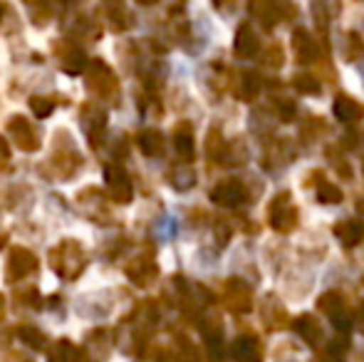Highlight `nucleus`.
<instances>
[{"mask_svg":"<svg viewBox=\"0 0 364 362\" xmlns=\"http://www.w3.org/2000/svg\"><path fill=\"white\" fill-rule=\"evenodd\" d=\"M357 323H360V325H362V330H364V303H362L360 313H357Z\"/></svg>","mask_w":364,"mask_h":362,"instance_id":"nucleus-41","label":"nucleus"},{"mask_svg":"<svg viewBox=\"0 0 364 362\" xmlns=\"http://www.w3.org/2000/svg\"><path fill=\"white\" fill-rule=\"evenodd\" d=\"M327 159L335 161V164H337L335 169L340 171V176H345V179H350V176H352V169H347V161L342 159V156L337 154V151H330V149H327Z\"/></svg>","mask_w":364,"mask_h":362,"instance_id":"nucleus-37","label":"nucleus"},{"mask_svg":"<svg viewBox=\"0 0 364 362\" xmlns=\"http://www.w3.org/2000/svg\"><path fill=\"white\" fill-rule=\"evenodd\" d=\"M35 271H38V256H35L33 251H28V248H23V246L10 251L8 266H5V280H8V283H20V280H25Z\"/></svg>","mask_w":364,"mask_h":362,"instance_id":"nucleus-6","label":"nucleus"},{"mask_svg":"<svg viewBox=\"0 0 364 362\" xmlns=\"http://www.w3.org/2000/svg\"><path fill=\"white\" fill-rule=\"evenodd\" d=\"M8 340H10L8 330H0V348H5V345H8Z\"/></svg>","mask_w":364,"mask_h":362,"instance_id":"nucleus-40","label":"nucleus"},{"mask_svg":"<svg viewBox=\"0 0 364 362\" xmlns=\"http://www.w3.org/2000/svg\"><path fill=\"white\" fill-rule=\"evenodd\" d=\"M260 318H263V323L268 325L270 330H280L290 323L288 313H285V308L280 305V300L275 298V295H265L263 308H260Z\"/></svg>","mask_w":364,"mask_h":362,"instance_id":"nucleus-15","label":"nucleus"},{"mask_svg":"<svg viewBox=\"0 0 364 362\" xmlns=\"http://www.w3.org/2000/svg\"><path fill=\"white\" fill-rule=\"evenodd\" d=\"M82 124H85L87 139L92 147H100L102 134H105V124H107V115L102 110H97L95 105H85L82 107Z\"/></svg>","mask_w":364,"mask_h":362,"instance_id":"nucleus-12","label":"nucleus"},{"mask_svg":"<svg viewBox=\"0 0 364 362\" xmlns=\"http://www.w3.org/2000/svg\"><path fill=\"white\" fill-rule=\"evenodd\" d=\"M127 278H129L134 285H139V288L151 285L154 280L159 278V268H156V263H154V258L151 256L134 258V261L127 266Z\"/></svg>","mask_w":364,"mask_h":362,"instance_id":"nucleus-11","label":"nucleus"},{"mask_svg":"<svg viewBox=\"0 0 364 362\" xmlns=\"http://www.w3.org/2000/svg\"><path fill=\"white\" fill-rule=\"evenodd\" d=\"M208 196H211V201L218 203V206L235 208L245 201V186L238 179H223L208 191Z\"/></svg>","mask_w":364,"mask_h":362,"instance_id":"nucleus-10","label":"nucleus"},{"mask_svg":"<svg viewBox=\"0 0 364 362\" xmlns=\"http://www.w3.org/2000/svg\"><path fill=\"white\" fill-rule=\"evenodd\" d=\"M275 112H278V117H280V122H290L292 117H295V112H297V107H295V102L292 100H275V107H273Z\"/></svg>","mask_w":364,"mask_h":362,"instance_id":"nucleus-34","label":"nucleus"},{"mask_svg":"<svg viewBox=\"0 0 364 362\" xmlns=\"http://www.w3.org/2000/svg\"><path fill=\"white\" fill-rule=\"evenodd\" d=\"M335 117L340 122H345V124H355V122H360L362 117H364V107L355 100V97L337 95V100H335Z\"/></svg>","mask_w":364,"mask_h":362,"instance_id":"nucleus-17","label":"nucleus"},{"mask_svg":"<svg viewBox=\"0 0 364 362\" xmlns=\"http://www.w3.org/2000/svg\"><path fill=\"white\" fill-rule=\"evenodd\" d=\"M156 318H159L156 305H154L151 300L141 303L139 308L134 310V315H132V318L127 320V325H124V330L129 333V335H127V353H136V350L144 348L149 335L154 333Z\"/></svg>","mask_w":364,"mask_h":362,"instance_id":"nucleus-2","label":"nucleus"},{"mask_svg":"<svg viewBox=\"0 0 364 362\" xmlns=\"http://www.w3.org/2000/svg\"><path fill=\"white\" fill-rule=\"evenodd\" d=\"M48 362H80V348H77L73 340H58L50 348Z\"/></svg>","mask_w":364,"mask_h":362,"instance_id":"nucleus-25","label":"nucleus"},{"mask_svg":"<svg viewBox=\"0 0 364 362\" xmlns=\"http://www.w3.org/2000/svg\"><path fill=\"white\" fill-rule=\"evenodd\" d=\"M260 48V40L255 35V30L248 23H243L235 33V55L238 58H253Z\"/></svg>","mask_w":364,"mask_h":362,"instance_id":"nucleus-21","label":"nucleus"},{"mask_svg":"<svg viewBox=\"0 0 364 362\" xmlns=\"http://www.w3.org/2000/svg\"><path fill=\"white\" fill-rule=\"evenodd\" d=\"M168 181H171V186L176 188V191H188V188L196 183V171L188 164H178L168 171Z\"/></svg>","mask_w":364,"mask_h":362,"instance_id":"nucleus-26","label":"nucleus"},{"mask_svg":"<svg viewBox=\"0 0 364 362\" xmlns=\"http://www.w3.org/2000/svg\"><path fill=\"white\" fill-rule=\"evenodd\" d=\"M292 85H295V90L302 92V95H320V82H317L312 75H297V78L292 80Z\"/></svg>","mask_w":364,"mask_h":362,"instance_id":"nucleus-33","label":"nucleus"},{"mask_svg":"<svg viewBox=\"0 0 364 362\" xmlns=\"http://www.w3.org/2000/svg\"><path fill=\"white\" fill-rule=\"evenodd\" d=\"M8 159H10V147H8V142L0 137V169H5Z\"/></svg>","mask_w":364,"mask_h":362,"instance_id":"nucleus-38","label":"nucleus"},{"mask_svg":"<svg viewBox=\"0 0 364 362\" xmlns=\"http://www.w3.org/2000/svg\"><path fill=\"white\" fill-rule=\"evenodd\" d=\"M3 362H30V360H28V358H23V355H18V353H10Z\"/></svg>","mask_w":364,"mask_h":362,"instance_id":"nucleus-39","label":"nucleus"},{"mask_svg":"<svg viewBox=\"0 0 364 362\" xmlns=\"http://www.w3.org/2000/svg\"><path fill=\"white\" fill-rule=\"evenodd\" d=\"M136 144H139L141 154L151 156V159L161 156L164 149H166V142H164V134L159 129H144V132H139V137H136Z\"/></svg>","mask_w":364,"mask_h":362,"instance_id":"nucleus-22","label":"nucleus"},{"mask_svg":"<svg viewBox=\"0 0 364 362\" xmlns=\"http://www.w3.org/2000/svg\"><path fill=\"white\" fill-rule=\"evenodd\" d=\"M105 183H107V193L112 196V201L129 203L132 196H134V186H132V179H129V174H127L124 166L107 164L105 166Z\"/></svg>","mask_w":364,"mask_h":362,"instance_id":"nucleus-5","label":"nucleus"},{"mask_svg":"<svg viewBox=\"0 0 364 362\" xmlns=\"http://www.w3.org/2000/svg\"><path fill=\"white\" fill-rule=\"evenodd\" d=\"M233 360L235 362H263V345L253 333H245L235 338L233 343Z\"/></svg>","mask_w":364,"mask_h":362,"instance_id":"nucleus-13","label":"nucleus"},{"mask_svg":"<svg viewBox=\"0 0 364 362\" xmlns=\"http://www.w3.org/2000/svg\"><path fill=\"white\" fill-rule=\"evenodd\" d=\"M248 8H250V13L263 23V28H268V30L278 23V18H283V10H280V5L275 3V0H250Z\"/></svg>","mask_w":364,"mask_h":362,"instance_id":"nucleus-20","label":"nucleus"},{"mask_svg":"<svg viewBox=\"0 0 364 362\" xmlns=\"http://www.w3.org/2000/svg\"><path fill=\"white\" fill-rule=\"evenodd\" d=\"M8 132H10V137H13L15 147H20L23 151H38L40 149V137H38V132H35V127L30 124V122L25 119V117H20V115L10 117Z\"/></svg>","mask_w":364,"mask_h":362,"instance_id":"nucleus-9","label":"nucleus"},{"mask_svg":"<svg viewBox=\"0 0 364 362\" xmlns=\"http://www.w3.org/2000/svg\"><path fill=\"white\" fill-rule=\"evenodd\" d=\"M315 188H317V198H320L322 203H340L342 201V188L335 186V183L320 181Z\"/></svg>","mask_w":364,"mask_h":362,"instance_id":"nucleus-29","label":"nucleus"},{"mask_svg":"<svg viewBox=\"0 0 364 362\" xmlns=\"http://www.w3.org/2000/svg\"><path fill=\"white\" fill-rule=\"evenodd\" d=\"M223 303L230 313H248L250 303H253V293H250V285L245 280L230 278L223 285Z\"/></svg>","mask_w":364,"mask_h":362,"instance_id":"nucleus-8","label":"nucleus"},{"mask_svg":"<svg viewBox=\"0 0 364 362\" xmlns=\"http://www.w3.org/2000/svg\"><path fill=\"white\" fill-rule=\"evenodd\" d=\"M292 45H295V55H297V60H300L302 65L312 63V60L317 58V45H315V40H312L310 35L305 33V30H297L295 38H292Z\"/></svg>","mask_w":364,"mask_h":362,"instance_id":"nucleus-24","label":"nucleus"},{"mask_svg":"<svg viewBox=\"0 0 364 362\" xmlns=\"http://www.w3.org/2000/svg\"><path fill=\"white\" fill-rule=\"evenodd\" d=\"M258 92H260L258 78H255V75H250V73H245V75H243V80H240L238 97H240V100H253V97L258 95Z\"/></svg>","mask_w":364,"mask_h":362,"instance_id":"nucleus-31","label":"nucleus"},{"mask_svg":"<svg viewBox=\"0 0 364 362\" xmlns=\"http://www.w3.org/2000/svg\"><path fill=\"white\" fill-rule=\"evenodd\" d=\"M295 330L307 345H312V348H320V345L325 343V330H322V325L317 323L312 315H307V313L300 315V318L295 320Z\"/></svg>","mask_w":364,"mask_h":362,"instance_id":"nucleus-16","label":"nucleus"},{"mask_svg":"<svg viewBox=\"0 0 364 362\" xmlns=\"http://www.w3.org/2000/svg\"><path fill=\"white\" fill-rule=\"evenodd\" d=\"M82 166V156L77 151V144L73 137L65 132V144H63V134L55 137V149L50 156V169L58 179H70L75 176V171Z\"/></svg>","mask_w":364,"mask_h":362,"instance_id":"nucleus-3","label":"nucleus"},{"mask_svg":"<svg viewBox=\"0 0 364 362\" xmlns=\"http://www.w3.org/2000/svg\"><path fill=\"white\" fill-rule=\"evenodd\" d=\"M335 236L345 243L347 248H355L364 241V223L357 218H345V221H337Z\"/></svg>","mask_w":364,"mask_h":362,"instance_id":"nucleus-18","label":"nucleus"},{"mask_svg":"<svg viewBox=\"0 0 364 362\" xmlns=\"http://www.w3.org/2000/svg\"><path fill=\"white\" fill-rule=\"evenodd\" d=\"M268 221L270 228L278 233H290L297 228V208L292 203V196L288 191H280L268 206Z\"/></svg>","mask_w":364,"mask_h":362,"instance_id":"nucleus-4","label":"nucleus"},{"mask_svg":"<svg viewBox=\"0 0 364 362\" xmlns=\"http://www.w3.org/2000/svg\"><path fill=\"white\" fill-rule=\"evenodd\" d=\"M30 110H33L35 117H50L53 115V102L45 100V97H33L30 100Z\"/></svg>","mask_w":364,"mask_h":362,"instance_id":"nucleus-35","label":"nucleus"},{"mask_svg":"<svg viewBox=\"0 0 364 362\" xmlns=\"http://www.w3.org/2000/svg\"><path fill=\"white\" fill-rule=\"evenodd\" d=\"M176 360L178 362H198L201 355H198V348L186 338V335H176Z\"/></svg>","mask_w":364,"mask_h":362,"instance_id":"nucleus-28","label":"nucleus"},{"mask_svg":"<svg viewBox=\"0 0 364 362\" xmlns=\"http://www.w3.org/2000/svg\"><path fill=\"white\" fill-rule=\"evenodd\" d=\"M87 82H90V87L95 92H100V95H109V92H114V87H117L114 75H112L109 70H107V65H102V63L92 65V70L87 73Z\"/></svg>","mask_w":364,"mask_h":362,"instance_id":"nucleus-19","label":"nucleus"},{"mask_svg":"<svg viewBox=\"0 0 364 362\" xmlns=\"http://www.w3.org/2000/svg\"><path fill=\"white\" fill-rule=\"evenodd\" d=\"M15 335H18V340L23 345H28L30 350H45L48 348V335L43 333L40 328H35V325H30V323H23V325H18V330H15Z\"/></svg>","mask_w":364,"mask_h":362,"instance_id":"nucleus-23","label":"nucleus"},{"mask_svg":"<svg viewBox=\"0 0 364 362\" xmlns=\"http://www.w3.org/2000/svg\"><path fill=\"white\" fill-rule=\"evenodd\" d=\"M263 63L270 65V68H280V65H283V48H280V45H273V48L265 53Z\"/></svg>","mask_w":364,"mask_h":362,"instance_id":"nucleus-36","label":"nucleus"},{"mask_svg":"<svg viewBox=\"0 0 364 362\" xmlns=\"http://www.w3.org/2000/svg\"><path fill=\"white\" fill-rule=\"evenodd\" d=\"M173 147H176V154L181 156V161L191 164L193 156H196V144H193V127L188 122H178L176 129H173Z\"/></svg>","mask_w":364,"mask_h":362,"instance_id":"nucleus-14","label":"nucleus"},{"mask_svg":"<svg viewBox=\"0 0 364 362\" xmlns=\"http://www.w3.org/2000/svg\"><path fill=\"white\" fill-rule=\"evenodd\" d=\"M317 308L337 325V330H350V308H347V300L340 290H327L317 300Z\"/></svg>","mask_w":364,"mask_h":362,"instance_id":"nucleus-7","label":"nucleus"},{"mask_svg":"<svg viewBox=\"0 0 364 362\" xmlns=\"http://www.w3.org/2000/svg\"><path fill=\"white\" fill-rule=\"evenodd\" d=\"M5 243H8V236H5V233H0V248H3Z\"/></svg>","mask_w":364,"mask_h":362,"instance_id":"nucleus-43","label":"nucleus"},{"mask_svg":"<svg viewBox=\"0 0 364 362\" xmlns=\"http://www.w3.org/2000/svg\"><path fill=\"white\" fill-rule=\"evenodd\" d=\"M3 318H5V298L0 295V320H3Z\"/></svg>","mask_w":364,"mask_h":362,"instance_id":"nucleus-42","label":"nucleus"},{"mask_svg":"<svg viewBox=\"0 0 364 362\" xmlns=\"http://www.w3.org/2000/svg\"><path fill=\"white\" fill-rule=\"evenodd\" d=\"M206 154L211 161H223V154H225V139L220 134L218 127H213L206 137Z\"/></svg>","mask_w":364,"mask_h":362,"instance_id":"nucleus-27","label":"nucleus"},{"mask_svg":"<svg viewBox=\"0 0 364 362\" xmlns=\"http://www.w3.org/2000/svg\"><path fill=\"white\" fill-rule=\"evenodd\" d=\"M325 134V122L317 119V117H310V119H305V124H302V139H310L315 142L317 137Z\"/></svg>","mask_w":364,"mask_h":362,"instance_id":"nucleus-32","label":"nucleus"},{"mask_svg":"<svg viewBox=\"0 0 364 362\" xmlns=\"http://www.w3.org/2000/svg\"><path fill=\"white\" fill-rule=\"evenodd\" d=\"M15 300H18L20 305H28V308L38 310L40 305H43V298H40L38 288H23V290H15Z\"/></svg>","mask_w":364,"mask_h":362,"instance_id":"nucleus-30","label":"nucleus"},{"mask_svg":"<svg viewBox=\"0 0 364 362\" xmlns=\"http://www.w3.org/2000/svg\"><path fill=\"white\" fill-rule=\"evenodd\" d=\"M50 266L53 271L65 280H77L87 266V253L80 241L75 238H65L50 251Z\"/></svg>","mask_w":364,"mask_h":362,"instance_id":"nucleus-1","label":"nucleus"}]
</instances>
